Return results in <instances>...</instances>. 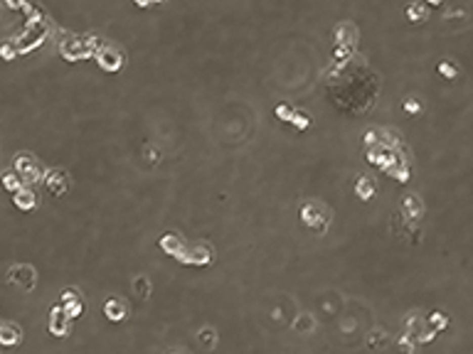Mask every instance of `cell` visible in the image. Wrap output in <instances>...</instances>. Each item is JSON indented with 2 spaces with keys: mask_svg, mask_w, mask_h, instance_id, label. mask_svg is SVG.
Masks as SVG:
<instances>
[{
  "mask_svg": "<svg viewBox=\"0 0 473 354\" xmlns=\"http://www.w3.org/2000/svg\"><path fill=\"white\" fill-rule=\"evenodd\" d=\"M15 197H13V202H15V207H20V209H25V212H30V209H35L37 207V197H35V192L30 189V187H20V189H15L13 192Z\"/></svg>",
  "mask_w": 473,
  "mask_h": 354,
  "instance_id": "7c38bea8",
  "label": "cell"
},
{
  "mask_svg": "<svg viewBox=\"0 0 473 354\" xmlns=\"http://www.w3.org/2000/svg\"><path fill=\"white\" fill-rule=\"evenodd\" d=\"M185 243H188V241H185L180 234H163V236H160V248H163L165 254L175 256V259H180V254H183Z\"/></svg>",
  "mask_w": 473,
  "mask_h": 354,
  "instance_id": "30bf717a",
  "label": "cell"
},
{
  "mask_svg": "<svg viewBox=\"0 0 473 354\" xmlns=\"http://www.w3.org/2000/svg\"><path fill=\"white\" fill-rule=\"evenodd\" d=\"M293 330H296L298 335H311V332L316 330V317L311 315V313L296 315L293 317Z\"/></svg>",
  "mask_w": 473,
  "mask_h": 354,
  "instance_id": "9a60e30c",
  "label": "cell"
},
{
  "mask_svg": "<svg viewBox=\"0 0 473 354\" xmlns=\"http://www.w3.org/2000/svg\"><path fill=\"white\" fill-rule=\"evenodd\" d=\"M358 194L360 199H370L375 194V182H370L367 177H360L358 180Z\"/></svg>",
  "mask_w": 473,
  "mask_h": 354,
  "instance_id": "44dd1931",
  "label": "cell"
},
{
  "mask_svg": "<svg viewBox=\"0 0 473 354\" xmlns=\"http://www.w3.org/2000/svg\"><path fill=\"white\" fill-rule=\"evenodd\" d=\"M288 121H291V123H293L296 128H301V131L311 126V118H308V113H306V111H298V109H293V113H291V118H288Z\"/></svg>",
  "mask_w": 473,
  "mask_h": 354,
  "instance_id": "7402d4cb",
  "label": "cell"
},
{
  "mask_svg": "<svg viewBox=\"0 0 473 354\" xmlns=\"http://www.w3.org/2000/svg\"><path fill=\"white\" fill-rule=\"evenodd\" d=\"M131 290L138 300L151 298V280H148V276H136V278L131 280Z\"/></svg>",
  "mask_w": 473,
  "mask_h": 354,
  "instance_id": "2e32d148",
  "label": "cell"
},
{
  "mask_svg": "<svg viewBox=\"0 0 473 354\" xmlns=\"http://www.w3.org/2000/svg\"><path fill=\"white\" fill-rule=\"evenodd\" d=\"M15 52H18V47H15L13 42H8V44H3V47H0V57H3V59H13V57H15Z\"/></svg>",
  "mask_w": 473,
  "mask_h": 354,
  "instance_id": "484cf974",
  "label": "cell"
},
{
  "mask_svg": "<svg viewBox=\"0 0 473 354\" xmlns=\"http://www.w3.org/2000/svg\"><path fill=\"white\" fill-rule=\"evenodd\" d=\"M404 111L412 113V116L421 113V101H419V98H414V96H409V98L404 101Z\"/></svg>",
  "mask_w": 473,
  "mask_h": 354,
  "instance_id": "d4e9b609",
  "label": "cell"
},
{
  "mask_svg": "<svg viewBox=\"0 0 473 354\" xmlns=\"http://www.w3.org/2000/svg\"><path fill=\"white\" fill-rule=\"evenodd\" d=\"M407 18L412 20V22H424V20H429L426 5H421V3H409V5H407Z\"/></svg>",
  "mask_w": 473,
  "mask_h": 354,
  "instance_id": "ac0fdd59",
  "label": "cell"
},
{
  "mask_svg": "<svg viewBox=\"0 0 473 354\" xmlns=\"http://www.w3.org/2000/svg\"><path fill=\"white\" fill-rule=\"evenodd\" d=\"M426 325H429L432 330H436V332H439V330H444V327L449 325V317L444 315L441 310H434V313H429V317H426Z\"/></svg>",
  "mask_w": 473,
  "mask_h": 354,
  "instance_id": "d6986e66",
  "label": "cell"
},
{
  "mask_svg": "<svg viewBox=\"0 0 473 354\" xmlns=\"http://www.w3.org/2000/svg\"><path fill=\"white\" fill-rule=\"evenodd\" d=\"M444 0H426V5H441Z\"/></svg>",
  "mask_w": 473,
  "mask_h": 354,
  "instance_id": "f546056e",
  "label": "cell"
},
{
  "mask_svg": "<svg viewBox=\"0 0 473 354\" xmlns=\"http://www.w3.org/2000/svg\"><path fill=\"white\" fill-rule=\"evenodd\" d=\"M8 280L13 283V285H18L20 290H35V285H37V271L30 266V263H20V266H13L10 271H8Z\"/></svg>",
  "mask_w": 473,
  "mask_h": 354,
  "instance_id": "277c9868",
  "label": "cell"
},
{
  "mask_svg": "<svg viewBox=\"0 0 473 354\" xmlns=\"http://www.w3.org/2000/svg\"><path fill=\"white\" fill-rule=\"evenodd\" d=\"M96 62H99V67L104 72H118L123 67V52L111 47V44H106V47H101L96 52Z\"/></svg>",
  "mask_w": 473,
  "mask_h": 354,
  "instance_id": "8992f818",
  "label": "cell"
},
{
  "mask_svg": "<svg viewBox=\"0 0 473 354\" xmlns=\"http://www.w3.org/2000/svg\"><path fill=\"white\" fill-rule=\"evenodd\" d=\"M3 187H5V189H10V192L20 189V187H22V180H20L18 172H8V175L3 177Z\"/></svg>",
  "mask_w": 473,
  "mask_h": 354,
  "instance_id": "603a6c76",
  "label": "cell"
},
{
  "mask_svg": "<svg viewBox=\"0 0 473 354\" xmlns=\"http://www.w3.org/2000/svg\"><path fill=\"white\" fill-rule=\"evenodd\" d=\"M59 308H62L64 313H67V317L76 320V317L84 315V310H87V302H84V298H81V293H79V290H74V288H67V290L62 293Z\"/></svg>",
  "mask_w": 473,
  "mask_h": 354,
  "instance_id": "5b68a950",
  "label": "cell"
},
{
  "mask_svg": "<svg viewBox=\"0 0 473 354\" xmlns=\"http://www.w3.org/2000/svg\"><path fill=\"white\" fill-rule=\"evenodd\" d=\"M365 342H367V347H370V349H377V352H379V349H387L392 339H390V335H387L384 330H370Z\"/></svg>",
  "mask_w": 473,
  "mask_h": 354,
  "instance_id": "5bb4252c",
  "label": "cell"
},
{
  "mask_svg": "<svg viewBox=\"0 0 473 354\" xmlns=\"http://www.w3.org/2000/svg\"><path fill=\"white\" fill-rule=\"evenodd\" d=\"M69 322H72V317H67V313L62 308H55L52 315H50V332L57 337H67L69 335Z\"/></svg>",
  "mask_w": 473,
  "mask_h": 354,
  "instance_id": "9c48e42d",
  "label": "cell"
},
{
  "mask_svg": "<svg viewBox=\"0 0 473 354\" xmlns=\"http://www.w3.org/2000/svg\"><path fill=\"white\" fill-rule=\"evenodd\" d=\"M104 315H106V320H111V322H123L126 317L131 315V308H128V302L123 298L111 295V298H106V302H104Z\"/></svg>",
  "mask_w": 473,
  "mask_h": 354,
  "instance_id": "ba28073f",
  "label": "cell"
},
{
  "mask_svg": "<svg viewBox=\"0 0 473 354\" xmlns=\"http://www.w3.org/2000/svg\"><path fill=\"white\" fill-rule=\"evenodd\" d=\"M143 155H146V160H148L151 165H158V163H160V150H155L151 143H146V148H143Z\"/></svg>",
  "mask_w": 473,
  "mask_h": 354,
  "instance_id": "cb8c5ba5",
  "label": "cell"
},
{
  "mask_svg": "<svg viewBox=\"0 0 473 354\" xmlns=\"http://www.w3.org/2000/svg\"><path fill=\"white\" fill-rule=\"evenodd\" d=\"M45 185H47V189L52 192V194H57V197H62L69 187H72V180H69V175H67V170H59V168H55V170H47L45 172Z\"/></svg>",
  "mask_w": 473,
  "mask_h": 354,
  "instance_id": "52a82bcc",
  "label": "cell"
},
{
  "mask_svg": "<svg viewBox=\"0 0 473 354\" xmlns=\"http://www.w3.org/2000/svg\"><path fill=\"white\" fill-rule=\"evenodd\" d=\"M421 212H424L421 199H419L416 194H404L399 214H402V217H407V219H419V217H421Z\"/></svg>",
  "mask_w": 473,
  "mask_h": 354,
  "instance_id": "8fae6325",
  "label": "cell"
},
{
  "mask_svg": "<svg viewBox=\"0 0 473 354\" xmlns=\"http://www.w3.org/2000/svg\"><path fill=\"white\" fill-rule=\"evenodd\" d=\"M197 342H200V347H202L205 352H212V349H217V342H220V337H217V330H214V327H202V330L197 332Z\"/></svg>",
  "mask_w": 473,
  "mask_h": 354,
  "instance_id": "4fadbf2b",
  "label": "cell"
},
{
  "mask_svg": "<svg viewBox=\"0 0 473 354\" xmlns=\"http://www.w3.org/2000/svg\"><path fill=\"white\" fill-rule=\"evenodd\" d=\"M8 5H10V8H20L22 3H18V0H8Z\"/></svg>",
  "mask_w": 473,
  "mask_h": 354,
  "instance_id": "f1b7e54d",
  "label": "cell"
},
{
  "mask_svg": "<svg viewBox=\"0 0 473 354\" xmlns=\"http://www.w3.org/2000/svg\"><path fill=\"white\" fill-rule=\"evenodd\" d=\"M301 222L323 234L328 229V224H330V209L321 205V202H306L301 207Z\"/></svg>",
  "mask_w": 473,
  "mask_h": 354,
  "instance_id": "6da1fadb",
  "label": "cell"
},
{
  "mask_svg": "<svg viewBox=\"0 0 473 354\" xmlns=\"http://www.w3.org/2000/svg\"><path fill=\"white\" fill-rule=\"evenodd\" d=\"M291 113H293V109H291L288 104H279V106H276V116H279L281 121H288V118H291Z\"/></svg>",
  "mask_w": 473,
  "mask_h": 354,
  "instance_id": "4316f807",
  "label": "cell"
},
{
  "mask_svg": "<svg viewBox=\"0 0 473 354\" xmlns=\"http://www.w3.org/2000/svg\"><path fill=\"white\" fill-rule=\"evenodd\" d=\"M212 256H214V248L207 241H195L185 243V248L180 254V261L192 263V266H205V263L212 261Z\"/></svg>",
  "mask_w": 473,
  "mask_h": 354,
  "instance_id": "3957f363",
  "label": "cell"
},
{
  "mask_svg": "<svg viewBox=\"0 0 473 354\" xmlns=\"http://www.w3.org/2000/svg\"><path fill=\"white\" fill-rule=\"evenodd\" d=\"M20 339H22L20 327H15V325H8V322H3V325H0V342H3V344H18Z\"/></svg>",
  "mask_w": 473,
  "mask_h": 354,
  "instance_id": "e0dca14e",
  "label": "cell"
},
{
  "mask_svg": "<svg viewBox=\"0 0 473 354\" xmlns=\"http://www.w3.org/2000/svg\"><path fill=\"white\" fill-rule=\"evenodd\" d=\"M15 172L20 175L22 185H32V182H37V180L45 177L42 165H39L30 153H18V155H15Z\"/></svg>",
  "mask_w": 473,
  "mask_h": 354,
  "instance_id": "7a4b0ae2",
  "label": "cell"
},
{
  "mask_svg": "<svg viewBox=\"0 0 473 354\" xmlns=\"http://www.w3.org/2000/svg\"><path fill=\"white\" fill-rule=\"evenodd\" d=\"M165 0H151V5H163Z\"/></svg>",
  "mask_w": 473,
  "mask_h": 354,
  "instance_id": "4dcf8cb0",
  "label": "cell"
},
{
  "mask_svg": "<svg viewBox=\"0 0 473 354\" xmlns=\"http://www.w3.org/2000/svg\"><path fill=\"white\" fill-rule=\"evenodd\" d=\"M439 74L444 76L446 81H454L456 74H458V67H456V64H451L449 59H444V62H439Z\"/></svg>",
  "mask_w": 473,
  "mask_h": 354,
  "instance_id": "ffe728a7",
  "label": "cell"
},
{
  "mask_svg": "<svg viewBox=\"0 0 473 354\" xmlns=\"http://www.w3.org/2000/svg\"><path fill=\"white\" fill-rule=\"evenodd\" d=\"M133 3H136L138 8H148V5H151V0H133Z\"/></svg>",
  "mask_w": 473,
  "mask_h": 354,
  "instance_id": "83f0119b",
  "label": "cell"
}]
</instances>
